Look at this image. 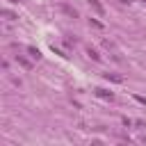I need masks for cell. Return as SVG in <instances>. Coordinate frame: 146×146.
Instances as JSON below:
<instances>
[{
	"instance_id": "cell-11",
	"label": "cell",
	"mask_w": 146,
	"mask_h": 146,
	"mask_svg": "<svg viewBox=\"0 0 146 146\" xmlns=\"http://www.w3.org/2000/svg\"><path fill=\"white\" fill-rule=\"evenodd\" d=\"M119 2H123V5H128V2H130V0H119Z\"/></svg>"
},
{
	"instance_id": "cell-7",
	"label": "cell",
	"mask_w": 146,
	"mask_h": 146,
	"mask_svg": "<svg viewBox=\"0 0 146 146\" xmlns=\"http://www.w3.org/2000/svg\"><path fill=\"white\" fill-rule=\"evenodd\" d=\"M2 16H5V18H7V21H14V14H11V11H9V9H5V11H2Z\"/></svg>"
},
{
	"instance_id": "cell-6",
	"label": "cell",
	"mask_w": 146,
	"mask_h": 146,
	"mask_svg": "<svg viewBox=\"0 0 146 146\" xmlns=\"http://www.w3.org/2000/svg\"><path fill=\"white\" fill-rule=\"evenodd\" d=\"M87 55H89V57H91L94 62H98V59H100V55H98V52H96L94 48H89V50H87Z\"/></svg>"
},
{
	"instance_id": "cell-5",
	"label": "cell",
	"mask_w": 146,
	"mask_h": 146,
	"mask_svg": "<svg viewBox=\"0 0 146 146\" xmlns=\"http://www.w3.org/2000/svg\"><path fill=\"white\" fill-rule=\"evenodd\" d=\"M27 52H30V57H32V59H39V57H41V52H39L36 48H27Z\"/></svg>"
},
{
	"instance_id": "cell-9",
	"label": "cell",
	"mask_w": 146,
	"mask_h": 146,
	"mask_svg": "<svg viewBox=\"0 0 146 146\" xmlns=\"http://www.w3.org/2000/svg\"><path fill=\"white\" fill-rule=\"evenodd\" d=\"M135 98H137L139 103H144V105H146V98H141V96H135Z\"/></svg>"
},
{
	"instance_id": "cell-1",
	"label": "cell",
	"mask_w": 146,
	"mask_h": 146,
	"mask_svg": "<svg viewBox=\"0 0 146 146\" xmlns=\"http://www.w3.org/2000/svg\"><path fill=\"white\" fill-rule=\"evenodd\" d=\"M14 59H16V62H18V64H21V66H23V68H27V71H30V68H32V62H27V59H25V57H23V55H16V57H14Z\"/></svg>"
},
{
	"instance_id": "cell-8",
	"label": "cell",
	"mask_w": 146,
	"mask_h": 146,
	"mask_svg": "<svg viewBox=\"0 0 146 146\" xmlns=\"http://www.w3.org/2000/svg\"><path fill=\"white\" fill-rule=\"evenodd\" d=\"M105 78H107V80H112V82H121V78H119V75H110V73H105Z\"/></svg>"
},
{
	"instance_id": "cell-10",
	"label": "cell",
	"mask_w": 146,
	"mask_h": 146,
	"mask_svg": "<svg viewBox=\"0 0 146 146\" xmlns=\"http://www.w3.org/2000/svg\"><path fill=\"white\" fill-rule=\"evenodd\" d=\"M9 2H11V5H18V2H21V0H9Z\"/></svg>"
},
{
	"instance_id": "cell-2",
	"label": "cell",
	"mask_w": 146,
	"mask_h": 146,
	"mask_svg": "<svg viewBox=\"0 0 146 146\" xmlns=\"http://www.w3.org/2000/svg\"><path fill=\"white\" fill-rule=\"evenodd\" d=\"M96 96L98 98H105V100H112L114 98V94L112 91H105V89H96Z\"/></svg>"
},
{
	"instance_id": "cell-4",
	"label": "cell",
	"mask_w": 146,
	"mask_h": 146,
	"mask_svg": "<svg viewBox=\"0 0 146 146\" xmlns=\"http://www.w3.org/2000/svg\"><path fill=\"white\" fill-rule=\"evenodd\" d=\"M62 9H64V11H66V14H68V16H73V18H75V16H78V11H75V9H71V7H68V5H62Z\"/></svg>"
},
{
	"instance_id": "cell-3",
	"label": "cell",
	"mask_w": 146,
	"mask_h": 146,
	"mask_svg": "<svg viewBox=\"0 0 146 146\" xmlns=\"http://www.w3.org/2000/svg\"><path fill=\"white\" fill-rule=\"evenodd\" d=\"M89 5H91V7H94V11H96V14H98V16H103V14H105V9H103V5H100V2H98V0H89Z\"/></svg>"
}]
</instances>
